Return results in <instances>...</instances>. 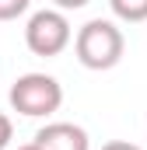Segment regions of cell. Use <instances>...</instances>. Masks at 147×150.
Wrapping results in <instances>:
<instances>
[{
    "label": "cell",
    "instance_id": "1",
    "mask_svg": "<svg viewBox=\"0 0 147 150\" xmlns=\"http://www.w3.org/2000/svg\"><path fill=\"white\" fill-rule=\"evenodd\" d=\"M74 52H77V63L88 70H112L126 52V38L112 21L95 18L74 35Z\"/></svg>",
    "mask_w": 147,
    "mask_h": 150
},
{
    "label": "cell",
    "instance_id": "2",
    "mask_svg": "<svg viewBox=\"0 0 147 150\" xmlns=\"http://www.w3.org/2000/svg\"><path fill=\"white\" fill-rule=\"evenodd\" d=\"M63 105V87L60 80L49 74H25L14 80L11 87V108L28 119H42V115H53Z\"/></svg>",
    "mask_w": 147,
    "mask_h": 150
},
{
    "label": "cell",
    "instance_id": "3",
    "mask_svg": "<svg viewBox=\"0 0 147 150\" xmlns=\"http://www.w3.org/2000/svg\"><path fill=\"white\" fill-rule=\"evenodd\" d=\"M70 21L63 11H35L25 25V45L35 56H60L70 45Z\"/></svg>",
    "mask_w": 147,
    "mask_h": 150
},
{
    "label": "cell",
    "instance_id": "4",
    "mask_svg": "<svg viewBox=\"0 0 147 150\" xmlns=\"http://www.w3.org/2000/svg\"><path fill=\"white\" fill-rule=\"evenodd\" d=\"M35 143L42 150H91V140L74 122H49L35 133Z\"/></svg>",
    "mask_w": 147,
    "mask_h": 150
},
{
    "label": "cell",
    "instance_id": "5",
    "mask_svg": "<svg viewBox=\"0 0 147 150\" xmlns=\"http://www.w3.org/2000/svg\"><path fill=\"white\" fill-rule=\"evenodd\" d=\"M109 7H112V14L119 21H126V25L147 21V0H109Z\"/></svg>",
    "mask_w": 147,
    "mask_h": 150
},
{
    "label": "cell",
    "instance_id": "6",
    "mask_svg": "<svg viewBox=\"0 0 147 150\" xmlns=\"http://www.w3.org/2000/svg\"><path fill=\"white\" fill-rule=\"evenodd\" d=\"M28 4H32V0H0V21H14V18H21V14L28 11Z\"/></svg>",
    "mask_w": 147,
    "mask_h": 150
},
{
    "label": "cell",
    "instance_id": "7",
    "mask_svg": "<svg viewBox=\"0 0 147 150\" xmlns=\"http://www.w3.org/2000/svg\"><path fill=\"white\" fill-rule=\"evenodd\" d=\"M11 136H14V122H11L7 115L0 112V150H7V143H11Z\"/></svg>",
    "mask_w": 147,
    "mask_h": 150
},
{
    "label": "cell",
    "instance_id": "8",
    "mask_svg": "<svg viewBox=\"0 0 147 150\" xmlns=\"http://www.w3.org/2000/svg\"><path fill=\"white\" fill-rule=\"evenodd\" d=\"M56 4V11H81V7H88L91 0H53Z\"/></svg>",
    "mask_w": 147,
    "mask_h": 150
},
{
    "label": "cell",
    "instance_id": "9",
    "mask_svg": "<svg viewBox=\"0 0 147 150\" xmlns=\"http://www.w3.org/2000/svg\"><path fill=\"white\" fill-rule=\"evenodd\" d=\"M102 150H140V147H137V143H126V140H109Z\"/></svg>",
    "mask_w": 147,
    "mask_h": 150
},
{
    "label": "cell",
    "instance_id": "10",
    "mask_svg": "<svg viewBox=\"0 0 147 150\" xmlns=\"http://www.w3.org/2000/svg\"><path fill=\"white\" fill-rule=\"evenodd\" d=\"M18 150H42L39 143H25V147H18Z\"/></svg>",
    "mask_w": 147,
    "mask_h": 150
}]
</instances>
